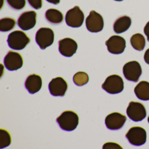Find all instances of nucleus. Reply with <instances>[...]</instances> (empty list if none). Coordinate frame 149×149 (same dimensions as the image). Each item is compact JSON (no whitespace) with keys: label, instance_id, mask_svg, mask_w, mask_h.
I'll return each instance as SVG.
<instances>
[{"label":"nucleus","instance_id":"7","mask_svg":"<svg viewBox=\"0 0 149 149\" xmlns=\"http://www.w3.org/2000/svg\"><path fill=\"white\" fill-rule=\"evenodd\" d=\"M123 73L128 81L137 82L142 74L141 65L136 61L129 62L123 66Z\"/></svg>","mask_w":149,"mask_h":149},{"label":"nucleus","instance_id":"16","mask_svg":"<svg viewBox=\"0 0 149 149\" xmlns=\"http://www.w3.org/2000/svg\"><path fill=\"white\" fill-rule=\"evenodd\" d=\"M41 77L39 75L33 74L28 77L25 82V87L29 93L35 94L39 91L42 86Z\"/></svg>","mask_w":149,"mask_h":149},{"label":"nucleus","instance_id":"26","mask_svg":"<svg viewBox=\"0 0 149 149\" xmlns=\"http://www.w3.org/2000/svg\"><path fill=\"white\" fill-rule=\"evenodd\" d=\"M104 149H123V147L117 143L114 142H107L104 144L103 146Z\"/></svg>","mask_w":149,"mask_h":149},{"label":"nucleus","instance_id":"12","mask_svg":"<svg viewBox=\"0 0 149 149\" xmlns=\"http://www.w3.org/2000/svg\"><path fill=\"white\" fill-rule=\"evenodd\" d=\"M109 52L114 54H119L124 51L126 41L124 38L119 36H112L105 42Z\"/></svg>","mask_w":149,"mask_h":149},{"label":"nucleus","instance_id":"25","mask_svg":"<svg viewBox=\"0 0 149 149\" xmlns=\"http://www.w3.org/2000/svg\"><path fill=\"white\" fill-rule=\"evenodd\" d=\"M29 5L36 10L40 9L42 6V0H27Z\"/></svg>","mask_w":149,"mask_h":149},{"label":"nucleus","instance_id":"1","mask_svg":"<svg viewBox=\"0 0 149 149\" xmlns=\"http://www.w3.org/2000/svg\"><path fill=\"white\" fill-rule=\"evenodd\" d=\"M56 122L63 130L71 131L77 127L79 124V117L74 111L67 110L63 111L57 118Z\"/></svg>","mask_w":149,"mask_h":149},{"label":"nucleus","instance_id":"13","mask_svg":"<svg viewBox=\"0 0 149 149\" xmlns=\"http://www.w3.org/2000/svg\"><path fill=\"white\" fill-rule=\"evenodd\" d=\"M127 118L125 115L118 112H112L106 116L105 124L109 130H118L125 123Z\"/></svg>","mask_w":149,"mask_h":149},{"label":"nucleus","instance_id":"30","mask_svg":"<svg viewBox=\"0 0 149 149\" xmlns=\"http://www.w3.org/2000/svg\"><path fill=\"white\" fill-rule=\"evenodd\" d=\"M114 1H123V0H114Z\"/></svg>","mask_w":149,"mask_h":149},{"label":"nucleus","instance_id":"22","mask_svg":"<svg viewBox=\"0 0 149 149\" xmlns=\"http://www.w3.org/2000/svg\"><path fill=\"white\" fill-rule=\"evenodd\" d=\"M12 143V138L9 132L6 130H0V148H6L9 146Z\"/></svg>","mask_w":149,"mask_h":149},{"label":"nucleus","instance_id":"31","mask_svg":"<svg viewBox=\"0 0 149 149\" xmlns=\"http://www.w3.org/2000/svg\"><path fill=\"white\" fill-rule=\"evenodd\" d=\"M147 120H148V123H149V116H148V119H147Z\"/></svg>","mask_w":149,"mask_h":149},{"label":"nucleus","instance_id":"27","mask_svg":"<svg viewBox=\"0 0 149 149\" xmlns=\"http://www.w3.org/2000/svg\"><path fill=\"white\" fill-rule=\"evenodd\" d=\"M144 33L147 37V40L149 42V21L146 23L144 28Z\"/></svg>","mask_w":149,"mask_h":149},{"label":"nucleus","instance_id":"15","mask_svg":"<svg viewBox=\"0 0 149 149\" xmlns=\"http://www.w3.org/2000/svg\"><path fill=\"white\" fill-rule=\"evenodd\" d=\"M59 51L63 56L71 57L76 53L78 45L76 42L70 38L60 40L59 42Z\"/></svg>","mask_w":149,"mask_h":149},{"label":"nucleus","instance_id":"24","mask_svg":"<svg viewBox=\"0 0 149 149\" xmlns=\"http://www.w3.org/2000/svg\"><path fill=\"white\" fill-rule=\"evenodd\" d=\"M8 6L15 10H21L26 6V0H6Z\"/></svg>","mask_w":149,"mask_h":149},{"label":"nucleus","instance_id":"10","mask_svg":"<svg viewBox=\"0 0 149 149\" xmlns=\"http://www.w3.org/2000/svg\"><path fill=\"white\" fill-rule=\"evenodd\" d=\"M36 18L37 13L35 11H26L20 15L17 24L22 30L27 31L34 27L37 21Z\"/></svg>","mask_w":149,"mask_h":149},{"label":"nucleus","instance_id":"17","mask_svg":"<svg viewBox=\"0 0 149 149\" xmlns=\"http://www.w3.org/2000/svg\"><path fill=\"white\" fill-rule=\"evenodd\" d=\"M132 24L131 18L125 15L116 20L113 25V30L117 34L122 33L127 31Z\"/></svg>","mask_w":149,"mask_h":149},{"label":"nucleus","instance_id":"8","mask_svg":"<svg viewBox=\"0 0 149 149\" xmlns=\"http://www.w3.org/2000/svg\"><path fill=\"white\" fill-rule=\"evenodd\" d=\"M84 20V13L78 6L68 10L65 16L66 24L71 27H80L83 24Z\"/></svg>","mask_w":149,"mask_h":149},{"label":"nucleus","instance_id":"23","mask_svg":"<svg viewBox=\"0 0 149 149\" xmlns=\"http://www.w3.org/2000/svg\"><path fill=\"white\" fill-rule=\"evenodd\" d=\"M73 81L77 86H82L88 83L89 81V76L85 72L79 71L76 73L74 76Z\"/></svg>","mask_w":149,"mask_h":149},{"label":"nucleus","instance_id":"29","mask_svg":"<svg viewBox=\"0 0 149 149\" xmlns=\"http://www.w3.org/2000/svg\"><path fill=\"white\" fill-rule=\"evenodd\" d=\"M46 1L49 3L56 5L59 4L61 1V0H46Z\"/></svg>","mask_w":149,"mask_h":149},{"label":"nucleus","instance_id":"4","mask_svg":"<svg viewBox=\"0 0 149 149\" xmlns=\"http://www.w3.org/2000/svg\"><path fill=\"white\" fill-rule=\"evenodd\" d=\"M125 137L132 145L140 146L146 142V131L140 126H133L125 134Z\"/></svg>","mask_w":149,"mask_h":149},{"label":"nucleus","instance_id":"14","mask_svg":"<svg viewBox=\"0 0 149 149\" xmlns=\"http://www.w3.org/2000/svg\"><path fill=\"white\" fill-rule=\"evenodd\" d=\"M68 88V83L62 77L53 78L49 84V92L54 96H63Z\"/></svg>","mask_w":149,"mask_h":149},{"label":"nucleus","instance_id":"21","mask_svg":"<svg viewBox=\"0 0 149 149\" xmlns=\"http://www.w3.org/2000/svg\"><path fill=\"white\" fill-rule=\"evenodd\" d=\"M16 26V21L11 18H4L0 20V31L8 32L13 30Z\"/></svg>","mask_w":149,"mask_h":149},{"label":"nucleus","instance_id":"5","mask_svg":"<svg viewBox=\"0 0 149 149\" xmlns=\"http://www.w3.org/2000/svg\"><path fill=\"white\" fill-rule=\"evenodd\" d=\"M36 41L42 49L51 46L54 41V33L51 29L42 27L36 32Z\"/></svg>","mask_w":149,"mask_h":149},{"label":"nucleus","instance_id":"3","mask_svg":"<svg viewBox=\"0 0 149 149\" xmlns=\"http://www.w3.org/2000/svg\"><path fill=\"white\" fill-rule=\"evenodd\" d=\"M123 80L120 76L113 74L107 77L102 84V88L109 94H117L122 92L124 88Z\"/></svg>","mask_w":149,"mask_h":149},{"label":"nucleus","instance_id":"9","mask_svg":"<svg viewBox=\"0 0 149 149\" xmlns=\"http://www.w3.org/2000/svg\"><path fill=\"white\" fill-rule=\"evenodd\" d=\"M86 28L91 33H98L103 29L104 22L102 16L94 10L90 13L86 19Z\"/></svg>","mask_w":149,"mask_h":149},{"label":"nucleus","instance_id":"19","mask_svg":"<svg viewBox=\"0 0 149 149\" xmlns=\"http://www.w3.org/2000/svg\"><path fill=\"white\" fill-rule=\"evenodd\" d=\"M45 18L48 22L54 25L61 24L63 21L62 13L54 8L48 9L45 13Z\"/></svg>","mask_w":149,"mask_h":149},{"label":"nucleus","instance_id":"18","mask_svg":"<svg viewBox=\"0 0 149 149\" xmlns=\"http://www.w3.org/2000/svg\"><path fill=\"white\" fill-rule=\"evenodd\" d=\"M137 97L143 101L149 100V82L143 81L139 82L134 89Z\"/></svg>","mask_w":149,"mask_h":149},{"label":"nucleus","instance_id":"20","mask_svg":"<svg viewBox=\"0 0 149 149\" xmlns=\"http://www.w3.org/2000/svg\"><path fill=\"white\" fill-rule=\"evenodd\" d=\"M130 43L134 49L141 51L143 50L146 46L145 38L141 34L136 33L131 38Z\"/></svg>","mask_w":149,"mask_h":149},{"label":"nucleus","instance_id":"2","mask_svg":"<svg viewBox=\"0 0 149 149\" xmlns=\"http://www.w3.org/2000/svg\"><path fill=\"white\" fill-rule=\"evenodd\" d=\"M30 39L21 30H16L8 35L7 42L9 47L16 50L24 49L30 42Z\"/></svg>","mask_w":149,"mask_h":149},{"label":"nucleus","instance_id":"28","mask_svg":"<svg viewBox=\"0 0 149 149\" xmlns=\"http://www.w3.org/2000/svg\"><path fill=\"white\" fill-rule=\"evenodd\" d=\"M144 59L145 62L147 64H149V48L148 49L145 53Z\"/></svg>","mask_w":149,"mask_h":149},{"label":"nucleus","instance_id":"11","mask_svg":"<svg viewBox=\"0 0 149 149\" xmlns=\"http://www.w3.org/2000/svg\"><path fill=\"white\" fill-rule=\"evenodd\" d=\"M4 63L5 67L8 70H17L23 66V58L18 52L10 50L5 56Z\"/></svg>","mask_w":149,"mask_h":149},{"label":"nucleus","instance_id":"6","mask_svg":"<svg viewBox=\"0 0 149 149\" xmlns=\"http://www.w3.org/2000/svg\"><path fill=\"white\" fill-rule=\"evenodd\" d=\"M128 116L134 122H139L145 118L146 111L145 107L141 103L131 101L126 109Z\"/></svg>","mask_w":149,"mask_h":149}]
</instances>
